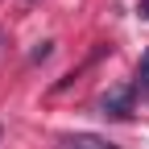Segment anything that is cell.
<instances>
[{
	"label": "cell",
	"mask_w": 149,
	"mask_h": 149,
	"mask_svg": "<svg viewBox=\"0 0 149 149\" xmlns=\"http://www.w3.org/2000/svg\"><path fill=\"white\" fill-rule=\"evenodd\" d=\"M133 108H137V91L133 87H108L104 100H100V112L108 120H133Z\"/></svg>",
	"instance_id": "cell-1"
},
{
	"label": "cell",
	"mask_w": 149,
	"mask_h": 149,
	"mask_svg": "<svg viewBox=\"0 0 149 149\" xmlns=\"http://www.w3.org/2000/svg\"><path fill=\"white\" fill-rule=\"evenodd\" d=\"M133 91L141 100H149V50L141 54V62H137V83H133Z\"/></svg>",
	"instance_id": "cell-3"
},
{
	"label": "cell",
	"mask_w": 149,
	"mask_h": 149,
	"mask_svg": "<svg viewBox=\"0 0 149 149\" xmlns=\"http://www.w3.org/2000/svg\"><path fill=\"white\" fill-rule=\"evenodd\" d=\"M50 50H54V42H42V46L33 50V62H42V58H50Z\"/></svg>",
	"instance_id": "cell-4"
},
{
	"label": "cell",
	"mask_w": 149,
	"mask_h": 149,
	"mask_svg": "<svg viewBox=\"0 0 149 149\" xmlns=\"http://www.w3.org/2000/svg\"><path fill=\"white\" fill-rule=\"evenodd\" d=\"M137 13L145 17V21H149V0H141V4H137Z\"/></svg>",
	"instance_id": "cell-5"
},
{
	"label": "cell",
	"mask_w": 149,
	"mask_h": 149,
	"mask_svg": "<svg viewBox=\"0 0 149 149\" xmlns=\"http://www.w3.org/2000/svg\"><path fill=\"white\" fill-rule=\"evenodd\" d=\"M58 149H120V145H112V141H104L95 133H74V137H62Z\"/></svg>",
	"instance_id": "cell-2"
}]
</instances>
